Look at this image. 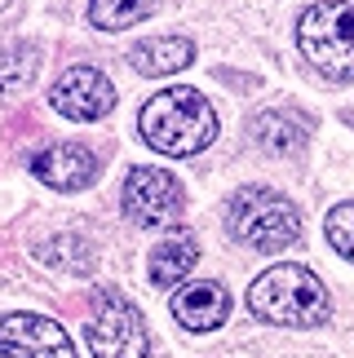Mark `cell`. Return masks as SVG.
Returning a JSON list of instances; mask_svg holds the SVG:
<instances>
[{
    "instance_id": "8",
    "label": "cell",
    "mask_w": 354,
    "mask_h": 358,
    "mask_svg": "<svg viewBox=\"0 0 354 358\" xmlns=\"http://www.w3.org/2000/svg\"><path fill=\"white\" fill-rule=\"evenodd\" d=\"M49 102H53V111H58V115L89 124V120L111 115L115 85L98 71V66H71V71H62V80L49 89Z\"/></svg>"
},
{
    "instance_id": "13",
    "label": "cell",
    "mask_w": 354,
    "mask_h": 358,
    "mask_svg": "<svg viewBox=\"0 0 354 358\" xmlns=\"http://www.w3.org/2000/svg\"><path fill=\"white\" fill-rule=\"evenodd\" d=\"M190 58H195V45L182 36H155L129 53V62L142 76H177L182 66H190Z\"/></svg>"
},
{
    "instance_id": "1",
    "label": "cell",
    "mask_w": 354,
    "mask_h": 358,
    "mask_svg": "<svg viewBox=\"0 0 354 358\" xmlns=\"http://www.w3.org/2000/svg\"><path fill=\"white\" fill-rule=\"evenodd\" d=\"M138 129H142V142L151 150L173 155V159H186V155H199V150L213 146L217 111L199 89L177 85V89L155 93V98L142 106Z\"/></svg>"
},
{
    "instance_id": "15",
    "label": "cell",
    "mask_w": 354,
    "mask_h": 358,
    "mask_svg": "<svg viewBox=\"0 0 354 358\" xmlns=\"http://www.w3.org/2000/svg\"><path fill=\"white\" fill-rule=\"evenodd\" d=\"M40 53L31 45H0V93H18L36 76Z\"/></svg>"
},
{
    "instance_id": "5",
    "label": "cell",
    "mask_w": 354,
    "mask_h": 358,
    "mask_svg": "<svg viewBox=\"0 0 354 358\" xmlns=\"http://www.w3.org/2000/svg\"><path fill=\"white\" fill-rule=\"evenodd\" d=\"M89 350L93 358H146L151 354V336H146L142 310L125 301L120 292H98L89 306Z\"/></svg>"
},
{
    "instance_id": "2",
    "label": "cell",
    "mask_w": 354,
    "mask_h": 358,
    "mask_svg": "<svg viewBox=\"0 0 354 358\" xmlns=\"http://www.w3.org/2000/svg\"><path fill=\"white\" fill-rule=\"evenodd\" d=\"M248 306L257 319L283 327H319L328 319V292L319 274H310L306 266H270L266 274H257L248 287Z\"/></svg>"
},
{
    "instance_id": "7",
    "label": "cell",
    "mask_w": 354,
    "mask_h": 358,
    "mask_svg": "<svg viewBox=\"0 0 354 358\" xmlns=\"http://www.w3.org/2000/svg\"><path fill=\"white\" fill-rule=\"evenodd\" d=\"M0 354L5 358H76L62 323L45 314H5L0 319Z\"/></svg>"
},
{
    "instance_id": "9",
    "label": "cell",
    "mask_w": 354,
    "mask_h": 358,
    "mask_svg": "<svg viewBox=\"0 0 354 358\" xmlns=\"http://www.w3.org/2000/svg\"><path fill=\"white\" fill-rule=\"evenodd\" d=\"M31 173L53 190H85L93 177H98V159L80 142H58V146L40 150L31 159Z\"/></svg>"
},
{
    "instance_id": "10",
    "label": "cell",
    "mask_w": 354,
    "mask_h": 358,
    "mask_svg": "<svg viewBox=\"0 0 354 358\" xmlns=\"http://www.w3.org/2000/svg\"><path fill=\"white\" fill-rule=\"evenodd\" d=\"M310 133H315V124L306 120L302 106H270L253 120V142L270 150V155H292V150H302L310 142Z\"/></svg>"
},
{
    "instance_id": "16",
    "label": "cell",
    "mask_w": 354,
    "mask_h": 358,
    "mask_svg": "<svg viewBox=\"0 0 354 358\" xmlns=\"http://www.w3.org/2000/svg\"><path fill=\"white\" fill-rule=\"evenodd\" d=\"M328 243L341 252L346 261H354V199L350 203H337V208L328 213Z\"/></svg>"
},
{
    "instance_id": "12",
    "label": "cell",
    "mask_w": 354,
    "mask_h": 358,
    "mask_svg": "<svg viewBox=\"0 0 354 358\" xmlns=\"http://www.w3.org/2000/svg\"><path fill=\"white\" fill-rule=\"evenodd\" d=\"M195 261H199L195 235H190V230H173V235H164V239L151 248L146 270H151V283L155 287H177L190 270H195Z\"/></svg>"
},
{
    "instance_id": "6",
    "label": "cell",
    "mask_w": 354,
    "mask_h": 358,
    "mask_svg": "<svg viewBox=\"0 0 354 358\" xmlns=\"http://www.w3.org/2000/svg\"><path fill=\"white\" fill-rule=\"evenodd\" d=\"M186 208V190L164 169H133L125 177V213L138 226H169Z\"/></svg>"
},
{
    "instance_id": "14",
    "label": "cell",
    "mask_w": 354,
    "mask_h": 358,
    "mask_svg": "<svg viewBox=\"0 0 354 358\" xmlns=\"http://www.w3.org/2000/svg\"><path fill=\"white\" fill-rule=\"evenodd\" d=\"M160 0H93L89 5V18L93 27H106V31H125V27L142 22Z\"/></svg>"
},
{
    "instance_id": "4",
    "label": "cell",
    "mask_w": 354,
    "mask_h": 358,
    "mask_svg": "<svg viewBox=\"0 0 354 358\" xmlns=\"http://www.w3.org/2000/svg\"><path fill=\"white\" fill-rule=\"evenodd\" d=\"M297 40L328 80H354V0H323L306 9Z\"/></svg>"
},
{
    "instance_id": "3",
    "label": "cell",
    "mask_w": 354,
    "mask_h": 358,
    "mask_svg": "<svg viewBox=\"0 0 354 358\" xmlns=\"http://www.w3.org/2000/svg\"><path fill=\"white\" fill-rule=\"evenodd\" d=\"M226 226L239 243L257 248V252H283L302 235V213L292 208V199H283L270 186H243L230 199Z\"/></svg>"
},
{
    "instance_id": "11",
    "label": "cell",
    "mask_w": 354,
    "mask_h": 358,
    "mask_svg": "<svg viewBox=\"0 0 354 358\" xmlns=\"http://www.w3.org/2000/svg\"><path fill=\"white\" fill-rule=\"evenodd\" d=\"M230 314V296L222 283H190V287H177L173 296V319L190 327V332H213L222 327Z\"/></svg>"
}]
</instances>
